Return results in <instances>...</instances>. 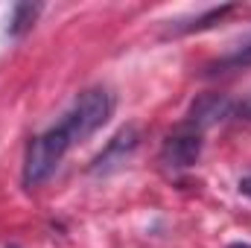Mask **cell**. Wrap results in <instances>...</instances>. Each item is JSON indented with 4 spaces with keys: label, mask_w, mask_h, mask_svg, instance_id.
<instances>
[{
    "label": "cell",
    "mask_w": 251,
    "mask_h": 248,
    "mask_svg": "<svg viewBox=\"0 0 251 248\" xmlns=\"http://www.w3.org/2000/svg\"><path fill=\"white\" fill-rule=\"evenodd\" d=\"M73 149L70 137L62 131V125L56 123L47 128L44 134H38L29 146H26V158H24V184L38 187L53 175V170L62 164V158Z\"/></svg>",
    "instance_id": "obj_2"
},
{
    "label": "cell",
    "mask_w": 251,
    "mask_h": 248,
    "mask_svg": "<svg viewBox=\"0 0 251 248\" xmlns=\"http://www.w3.org/2000/svg\"><path fill=\"white\" fill-rule=\"evenodd\" d=\"M35 12H38V6H29V3H21V6H15V18H12V32L18 35L21 29H26L29 24H32V18H35Z\"/></svg>",
    "instance_id": "obj_7"
},
{
    "label": "cell",
    "mask_w": 251,
    "mask_h": 248,
    "mask_svg": "<svg viewBox=\"0 0 251 248\" xmlns=\"http://www.w3.org/2000/svg\"><path fill=\"white\" fill-rule=\"evenodd\" d=\"M199 152H201V131L187 123L184 128H178L176 134L167 137L161 158H164L167 167L181 170V167H193L199 161Z\"/></svg>",
    "instance_id": "obj_3"
},
{
    "label": "cell",
    "mask_w": 251,
    "mask_h": 248,
    "mask_svg": "<svg viewBox=\"0 0 251 248\" xmlns=\"http://www.w3.org/2000/svg\"><path fill=\"white\" fill-rule=\"evenodd\" d=\"M240 67H251V35L234 50V53H228L225 59H219L216 62V70L222 73V70H240ZM213 70V73H216Z\"/></svg>",
    "instance_id": "obj_6"
},
{
    "label": "cell",
    "mask_w": 251,
    "mask_h": 248,
    "mask_svg": "<svg viewBox=\"0 0 251 248\" xmlns=\"http://www.w3.org/2000/svg\"><path fill=\"white\" fill-rule=\"evenodd\" d=\"M137 149V131L128 125L123 131H117L114 137H111V143L97 155V161H94V167H91V173L94 175H105V173H114V170H120L126 161L131 158V152Z\"/></svg>",
    "instance_id": "obj_4"
},
{
    "label": "cell",
    "mask_w": 251,
    "mask_h": 248,
    "mask_svg": "<svg viewBox=\"0 0 251 248\" xmlns=\"http://www.w3.org/2000/svg\"><path fill=\"white\" fill-rule=\"evenodd\" d=\"M240 193H243V196H251V175H246V178L240 181Z\"/></svg>",
    "instance_id": "obj_9"
},
{
    "label": "cell",
    "mask_w": 251,
    "mask_h": 248,
    "mask_svg": "<svg viewBox=\"0 0 251 248\" xmlns=\"http://www.w3.org/2000/svg\"><path fill=\"white\" fill-rule=\"evenodd\" d=\"M231 248H251V246H231Z\"/></svg>",
    "instance_id": "obj_10"
},
{
    "label": "cell",
    "mask_w": 251,
    "mask_h": 248,
    "mask_svg": "<svg viewBox=\"0 0 251 248\" xmlns=\"http://www.w3.org/2000/svg\"><path fill=\"white\" fill-rule=\"evenodd\" d=\"M231 111H234V102H231V99H225V97H204V99L196 102V108H193V114H190V125L201 131L204 125L228 117Z\"/></svg>",
    "instance_id": "obj_5"
},
{
    "label": "cell",
    "mask_w": 251,
    "mask_h": 248,
    "mask_svg": "<svg viewBox=\"0 0 251 248\" xmlns=\"http://www.w3.org/2000/svg\"><path fill=\"white\" fill-rule=\"evenodd\" d=\"M111 111H114L111 94L102 91V88H88V91H82L73 99V105L64 111V117L59 120V125H62L64 134L70 137V143L76 146V143L88 140L97 128H102V125L108 123Z\"/></svg>",
    "instance_id": "obj_1"
},
{
    "label": "cell",
    "mask_w": 251,
    "mask_h": 248,
    "mask_svg": "<svg viewBox=\"0 0 251 248\" xmlns=\"http://www.w3.org/2000/svg\"><path fill=\"white\" fill-rule=\"evenodd\" d=\"M237 117H240V120H246V123H251V97L240 105V108H237Z\"/></svg>",
    "instance_id": "obj_8"
}]
</instances>
